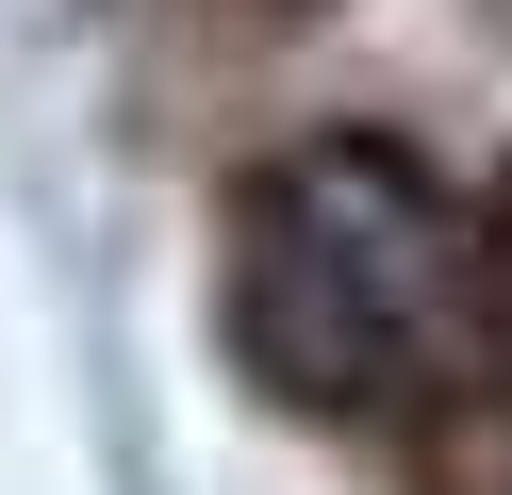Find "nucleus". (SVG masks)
<instances>
[{"label": "nucleus", "mask_w": 512, "mask_h": 495, "mask_svg": "<svg viewBox=\"0 0 512 495\" xmlns=\"http://www.w3.org/2000/svg\"><path fill=\"white\" fill-rule=\"evenodd\" d=\"M232 347L298 413H413L496 347V231L446 165L314 132L232 198Z\"/></svg>", "instance_id": "1"}]
</instances>
